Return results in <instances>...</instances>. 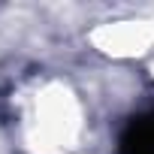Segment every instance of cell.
I'll return each mask as SVG.
<instances>
[{
  "mask_svg": "<svg viewBox=\"0 0 154 154\" xmlns=\"http://www.w3.org/2000/svg\"><path fill=\"white\" fill-rule=\"evenodd\" d=\"M24 136L36 154H69L79 145L82 118L75 100L63 91L36 94L30 109L24 112Z\"/></svg>",
  "mask_w": 154,
  "mask_h": 154,
  "instance_id": "6da1fadb",
  "label": "cell"
}]
</instances>
